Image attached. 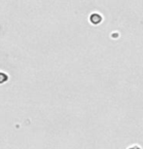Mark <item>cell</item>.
<instances>
[{
  "mask_svg": "<svg viewBox=\"0 0 143 149\" xmlns=\"http://www.w3.org/2000/svg\"><path fill=\"white\" fill-rule=\"evenodd\" d=\"M90 19H91V22H92V24H99L100 22H101V16L99 15V14H96V13H94V14H92V15L91 16V18H90Z\"/></svg>",
  "mask_w": 143,
  "mask_h": 149,
  "instance_id": "cell-1",
  "label": "cell"
},
{
  "mask_svg": "<svg viewBox=\"0 0 143 149\" xmlns=\"http://www.w3.org/2000/svg\"><path fill=\"white\" fill-rule=\"evenodd\" d=\"M128 149H141V148H140L138 145H133V146H131V147L128 148Z\"/></svg>",
  "mask_w": 143,
  "mask_h": 149,
  "instance_id": "cell-3",
  "label": "cell"
},
{
  "mask_svg": "<svg viewBox=\"0 0 143 149\" xmlns=\"http://www.w3.org/2000/svg\"><path fill=\"white\" fill-rule=\"evenodd\" d=\"M7 80H8V76H7V75L5 74V73H3V72H0V84L6 82Z\"/></svg>",
  "mask_w": 143,
  "mask_h": 149,
  "instance_id": "cell-2",
  "label": "cell"
}]
</instances>
